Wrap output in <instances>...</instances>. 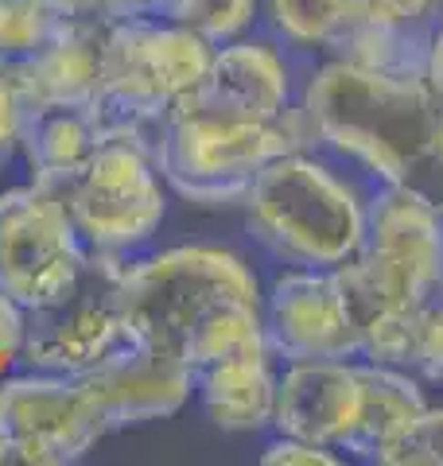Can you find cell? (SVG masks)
<instances>
[{"label":"cell","instance_id":"4316f807","mask_svg":"<svg viewBox=\"0 0 443 466\" xmlns=\"http://www.w3.org/2000/svg\"><path fill=\"white\" fill-rule=\"evenodd\" d=\"M20 346H24V308L0 291V354L20 358Z\"/></svg>","mask_w":443,"mask_h":466},{"label":"cell","instance_id":"277c9868","mask_svg":"<svg viewBox=\"0 0 443 466\" xmlns=\"http://www.w3.org/2000/svg\"><path fill=\"white\" fill-rule=\"evenodd\" d=\"M374 179L327 148L269 159L242 198L245 229L284 268H338L362 249Z\"/></svg>","mask_w":443,"mask_h":466},{"label":"cell","instance_id":"484cf974","mask_svg":"<svg viewBox=\"0 0 443 466\" xmlns=\"http://www.w3.org/2000/svg\"><path fill=\"white\" fill-rule=\"evenodd\" d=\"M20 137H24V101L8 66H0V171L20 152Z\"/></svg>","mask_w":443,"mask_h":466},{"label":"cell","instance_id":"3957f363","mask_svg":"<svg viewBox=\"0 0 443 466\" xmlns=\"http://www.w3.org/2000/svg\"><path fill=\"white\" fill-rule=\"evenodd\" d=\"M362 358L405 370L412 323L443 299V210L397 187H374L362 249L335 268Z\"/></svg>","mask_w":443,"mask_h":466},{"label":"cell","instance_id":"7c38bea8","mask_svg":"<svg viewBox=\"0 0 443 466\" xmlns=\"http://www.w3.org/2000/svg\"><path fill=\"white\" fill-rule=\"evenodd\" d=\"M78 381L101 408L109 431L168 420L195 392V370L168 350L125 339L106 358L78 373Z\"/></svg>","mask_w":443,"mask_h":466},{"label":"cell","instance_id":"6da1fadb","mask_svg":"<svg viewBox=\"0 0 443 466\" xmlns=\"http://www.w3.org/2000/svg\"><path fill=\"white\" fill-rule=\"evenodd\" d=\"M312 140L377 187H397L443 210V106L428 70L315 58L300 82Z\"/></svg>","mask_w":443,"mask_h":466},{"label":"cell","instance_id":"4dcf8cb0","mask_svg":"<svg viewBox=\"0 0 443 466\" xmlns=\"http://www.w3.org/2000/svg\"><path fill=\"white\" fill-rule=\"evenodd\" d=\"M47 5H55L63 16H101L106 0H47Z\"/></svg>","mask_w":443,"mask_h":466},{"label":"cell","instance_id":"ffe728a7","mask_svg":"<svg viewBox=\"0 0 443 466\" xmlns=\"http://www.w3.org/2000/svg\"><path fill=\"white\" fill-rule=\"evenodd\" d=\"M261 12V0H160L156 16H164L171 24L187 27V32L202 35L206 43H222L242 39L253 27Z\"/></svg>","mask_w":443,"mask_h":466},{"label":"cell","instance_id":"8fae6325","mask_svg":"<svg viewBox=\"0 0 443 466\" xmlns=\"http://www.w3.org/2000/svg\"><path fill=\"white\" fill-rule=\"evenodd\" d=\"M264 334L280 361L362 358L335 268H284L264 291Z\"/></svg>","mask_w":443,"mask_h":466},{"label":"cell","instance_id":"9a60e30c","mask_svg":"<svg viewBox=\"0 0 443 466\" xmlns=\"http://www.w3.org/2000/svg\"><path fill=\"white\" fill-rule=\"evenodd\" d=\"M101 39L106 16H67V24L36 55L8 66L24 113L36 109H98L101 113Z\"/></svg>","mask_w":443,"mask_h":466},{"label":"cell","instance_id":"d4e9b609","mask_svg":"<svg viewBox=\"0 0 443 466\" xmlns=\"http://www.w3.org/2000/svg\"><path fill=\"white\" fill-rule=\"evenodd\" d=\"M264 466H338L343 455L335 447H323L312 440H295V435H276V440L261 451Z\"/></svg>","mask_w":443,"mask_h":466},{"label":"cell","instance_id":"7a4b0ae2","mask_svg":"<svg viewBox=\"0 0 443 466\" xmlns=\"http://www.w3.org/2000/svg\"><path fill=\"white\" fill-rule=\"evenodd\" d=\"M121 319L125 339L168 350L191 370L269 342L257 272L222 245H175L129 260L121 276Z\"/></svg>","mask_w":443,"mask_h":466},{"label":"cell","instance_id":"cb8c5ba5","mask_svg":"<svg viewBox=\"0 0 443 466\" xmlns=\"http://www.w3.org/2000/svg\"><path fill=\"white\" fill-rule=\"evenodd\" d=\"M366 8L374 20L417 35H432L443 16V0H366Z\"/></svg>","mask_w":443,"mask_h":466},{"label":"cell","instance_id":"f1b7e54d","mask_svg":"<svg viewBox=\"0 0 443 466\" xmlns=\"http://www.w3.org/2000/svg\"><path fill=\"white\" fill-rule=\"evenodd\" d=\"M428 82H432V90L439 97V106H443V16L436 24V32H432V43H428Z\"/></svg>","mask_w":443,"mask_h":466},{"label":"cell","instance_id":"2e32d148","mask_svg":"<svg viewBox=\"0 0 443 466\" xmlns=\"http://www.w3.org/2000/svg\"><path fill=\"white\" fill-rule=\"evenodd\" d=\"M276 354L269 342L222 354L195 370L202 412L222 431H264L276 412Z\"/></svg>","mask_w":443,"mask_h":466},{"label":"cell","instance_id":"603a6c76","mask_svg":"<svg viewBox=\"0 0 443 466\" xmlns=\"http://www.w3.org/2000/svg\"><path fill=\"white\" fill-rule=\"evenodd\" d=\"M405 370L417 373L420 381H443V299L424 308L420 319L412 323Z\"/></svg>","mask_w":443,"mask_h":466},{"label":"cell","instance_id":"44dd1931","mask_svg":"<svg viewBox=\"0 0 443 466\" xmlns=\"http://www.w3.org/2000/svg\"><path fill=\"white\" fill-rule=\"evenodd\" d=\"M67 16L47 0H0V66L36 55Z\"/></svg>","mask_w":443,"mask_h":466},{"label":"cell","instance_id":"52a82bcc","mask_svg":"<svg viewBox=\"0 0 443 466\" xmlns=\"http://www.w3.org/2000/svg\"><path fill=\"white\" fill-rule=\"evenodd\" d=\"M55 191L94 253L129 257L156 238L168 214L152 137L137 128H109L90 159Z\"/></svg>","mask_w":443,"mask_h":466},{"label":"cell","instance_id":"5bb4252c","mask_svg":"<svg viewBox=\"0 0 443 466\" xmlns=\"http://www.w3.org/2000/svg\"><path fill=\"white\" fill-rule=\"evenodd\" d=\"M362 412V358L284 361L276 381V435L343 451Z\"/></svg>","mask_w":443,"mask_h":466},{"label":"cell","instance_id":"d6986e66","mask_svg":"<svg viewBox=\"0 0 443 466\" xmlns=\"http://www.w3.org/2000/svg\"><path fill=\"white\" fill-rule=\"evenodd\" d=\"M109 128L101 121L98 109H36L24 113V137L20 152L32 167V183L43 187H63L74 171H78L98 140Z\"/></svg>","mask_w":443,"mask_h":466},{"label":"cell","instance_id":"ba28073f","mask_svg":"<svg viewBox=\"0 0 443 466\" xmlns=\"http://www.w3.org/2000/svg\"><path fill=\"white\" fill-rule=\"evenodd\" d=\"M125 265L129 257L90 249L78 280L63 296L43 303V308L24 311L20 358L27 370L78 377L125 342V319H121Z\"/></svg>","mask_w":443,"mask_h":466},{"label":"cell","instance_id":"4fadbf2b","mask_svg":"<svg viewBox=\"0 0 443 466\" xmlns=\"http://www.w3.org/2000/svg\"><path fill=\"white\" fill-rule=\"evenodd\" d=\"M304 70H307L304 58L280 47L273 35L269 39L242 35L214 47L211 70L191 90V97L222 113L249 116V121H276V116L300 106Z\"/></svg>","mask_w":443,"mask_h":466},{"label":"cell","instance_id":"f546056e","mask_svg":"<svg viewBox=\"0 0 443 466\" xmlns=\"http://www.w3.org/2000/svg\"><path fill=\"white\" fill-rule=\"evenodd\" d=\"M160 8V0H106L101 16L106 20H125V16H152Z\"/></svg>","mask_w":443,"mask_h":466},{"label":"cell","instance_id":"30bf717a","mask_svg":"<svg viewBox=\"0 0 443 466\" xmlns=\"http://www.w3.org/2000/svg\"><path fill=\"white\" fill-rule=\"evenodd\" d=\"M106 431V416L74 373L27 370L0 385V435L39 451L47 466L86 459Z\"/></svg>","mask_w":443,"mask_h":466},{"label":"cell","instance_id":"5b68a950","mask_svg":"<svg viewBox=\"0 0 443 466\" xmlns=\"http://www.w3.org/2000/svg\"><path fill=\"white\" fill-rule=\"evenodd\" d=\"M312 144V128L300 106L276 121H249L202 106L187 94L160 121L152 152L164 183L180 198L195 207H233L245 198L269 159Z\"/></svg>","mask_w":443,"mask_h":466},{"label":"cell","instance_id":"ac0fdd59","mask_svg":"<svg viewBox=\"0 0 443 466\" xmlns=\"http://www.w3.org/2000/svg\"><path fill=\"white\" fill-rule=\"evenodd\" d=\"M366 16V0H264L269 35L304 63L346 55Z\"/></svg>","mask_w":443,"mask_h":466},{"label":"cell","instance_id":"7402d4cb","mask_svg":"<svg viewBox=\"0 0 443 466\" xmlns=\"http://www.w3.org/2000/svg\"><path fill=\"white\" fill-rule=\"evenodd\" d=\"M381 466H443V408L428 404L377 455Z\"/></svg>","mask_w":443,"mask_h":466},{"label":"cell","instance_id":"8992f818","mask_svg":"<svg viewBox=\"0 0 443 466\" xmlns=\"http://www.w3.org/2000/svg\"><path fill=\"white\" fill-rule=\"evenodd\" d=\"M214 43L164 16L106 20L101 39V121L156 137L160 121L206 78Z\"/></svg>","mask_w":443,"mask_h":466},{"label":"cell","instance_id":"9c48e42d","mask_svg":"<svg viewBox=\"0 0 443 466\" xmlns=\"http://www.w3.org/2000/svg\"><path fill=\"white\" fill-rule=\"evenodd\" d=\"M86 257L90 249L58 191L27 183L0 195V291L24 311L63 296L78 280Z\"/></svg>","mask_w":443,"mask_h":466},{"label":"cell","instance_id":"e0dca14e","mask_svg":"<svg viewBox=\"0 0 443 466\" xmlns=\"http://www.w3.org/2000/svg\"><path fill=\"white\" fill-rule=\"evenodd\" d=\"M428 408L420 377L401 366H386V361L362 358V412L354 435L346 440V455L362 462H377L397 435H401L412 416H420Z\"/></svg>","mask_w":443,"mask_h":466},{"label":"cell","instance_id":"83f0119b","mask_svg":"<svg viewBox=\"0 0 443 466\" xmlns=\"http://www.w3.org/2000/svg\"><path fill=\"white\" fill-rule=\"evenodd\" d=\"M0 466H47V462L27 443L12 440V435H0Z\"/></svg>","mask_w":443,"mask_h":466}]
</instances>
